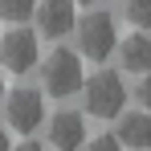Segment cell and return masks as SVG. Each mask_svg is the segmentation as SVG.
Segmentation results:
<instances>
[{"mask_svg":"<svg viewBox=\"0 0 151 151\" xmlns=\"http://www.w3.org/2000/svg\"><path fill=\"white\" fill-rule=\"evenodd\" d=\"M74 4H98V0H74Z\"/></svg>","mask_w":151,"mask_h":151,"instance_id":"obj_16","label":"cell"},{"mask_svg":"<svg viewBox=\"0 0 151 151\" xmlns=\"http://www.w3.org/2000/svg\"><path fill=\"white\" fill-rule=\"evenodd\" d=\"M127 21L135 29H151V0H127Z\"/></svg>","mask_w":151,"mask_h":151,"instance_id":"obj_11","label":"cell"},{"mask_svg":"<svg viewBox=\"0 0 151 151\" xmlns=\"http://www.w3.org/2000/svg\"><path fill=\"white\" fill-rule=\"evenodd\" d=\"M12 151H45V147H41L37 139H25V143H17V147H12Z\"/></svg>","mask_w":151,"mask_h":151,"instance_id":"obj_14","label":"cell"},{"mask_svg":"<svg viewBox=\"0 0 151 151\" xmlns=\"http://www.w3.org/2000/svg\"><path fill=\"white\" fill-rule=\"evenodd\" d=\"M0 102H4V78H0Z\"/></svg>","mask_w":151,"mask_h":151,"instance_id":"obj_17","label":"cell"},{"mask_svg":"<svg viewBox=\"0 0 151 151\" xmlns=\"http://www.w3.org/2000/svg\"><path fill=\"white\" fill-rule=\"evenodd\" d=\"M114 49H119L123 70H131V74H147V70H151V37H147V29L131 33V37H127V41H119Z\"/></svg>","mask_w":151,"mask_h":151,"instance_id":"obj_9","label":"cell"},{"mask_svg":"<svg viewBox=\"0 0 151 151\" xmlns=\"http://www.w3.org/2000/svg\"><path fill=\"white\" fill-rule=\"evenodd\" d=\"M74 37H78V53L86 61H98L102 65L114 53V45H119V25H114V17L106 8H94L90 4V12L74 21Z\"/></svg>","mask_w":151,"mask_h":151,"instance_id":"obj_1","label":"cell"},{"mask_svg":"<svg viewBox=\"0 0 151 151\" xmlns=\"http://www.w3.org/2000/svg\"><path fill=\"white\" fill-rule=\"evenodd\" d=\"M119 119V143L123 147H131V151H151V110H119L114 114Z\"/></svg>","mask_w":151,"mask_h":151,"instance_id":"obj_8","label":"cell"},{"mask_svg":"<svg viewBox=\"0 0 151 151\" xmlns=\"http://www.w3.org/2000/svg\"><path fill=\"white\" fill-rule=\"evenodd\" d=\"M0 151H12V139H8V127H0Z\"/></svg>","mask_w":151,"mask_h":151,"instance_id":"obj_15","label":"cell"},{"mask_svg":"<svg viewBox=\"0 0 151 151\" xmlns=\"http://www.w3.org/2000/svg\"><path fill=\"white\" fill-rule=\"evenodd\" d=\"M41 78H45V94L53 98H70L82 90V53L78 49H65V45H57V49L41 61Z\"/></svg>","mask_w":151,"mask_h":151,"instance_id":"obj_2","label":"cell"},{"mask_svg":"<svg viewBox=\"0 0 151 151\" xmlns=\"http://www.w3.org/2000/svg\"><path fill=\"white\" fill-rule=\"evenodd\" d=\"M82 102H86V114L94 119H114L127 102V86L114 70H102L94 78H82Z\"/></svg>","mask_w":151,"mask_h":151,"instance_id":"obj_3","label":"cell"},{"mask_svg":"<svg viewBox=\"0 0 151 151\" xmlns=\"http://www.w3.org/2000/svg\"><path fill=\"white\" fill-rule=\"evenodd\" d=\"M86 151H123V143H119V135L110 131V135H94L90 143H82Z\"/></svg>","mask_w":151,"mask_h":151,"instance_id":"obj_12","label":"cell"},{"mask_svg":"<svg viewBox=\"0 0 151 151\" xmlns=\"http://www.w3.org/2000/svg\"><path fill=\"white\" fill-rule=\"evenodd\" d=\"M37 37L29 33V29H12V33H0V65L8 70V74H29L33 65H37Z\"/></svg>","mask_w":151,"mask_h":151,"instance_id":"obj_5","label":"cell"},{"mask_svg":"<svg viewBox=\"0 0 151 151\" xmlns=\"http://www.w3.org/2000/svg\"><path fill=\"white\" fill-rule=\"evenodd\" d=\"M86 139L90 135H86V114L82 110H57L49 119V143L57 151H78Z\"/></svg>","mask_w":151,"mask_h":151,"instance_id":"obj_7","label":"cell"},{"mask_svg":"<svg viewBox=\"0 0 151 151\" xmlns=\"http://www.w3.org/2000/svg\"><path fill=\"white\" fill-rule=\"evenodd\" d=\"M139 102H143V106L151 110V70L143 74V82H139Z\"/></svg>","mask_w":151,"mask_h":151,"instance_id":"obj_13","label":"cell"},{"mask_svg":"<svg viewBox=\"0 0 151 151\" xmlns=\"http://www.w3.org/2000/svg\"><path fill=\"white\" fill-rule=\"evenodd\" d=\"M37 0H0V21H12V25H25L33 17Z\"/></svg>","mask_w":151,"mask_h":151,"instance_id":"obj_10","label":"cell"},{"mask_svg":"<svg viewBox=\"0 0 151 151\" xmlns=\"http://www.w3.org/2000/svg\"><path fill=\"white\" fill-rule=\"evenodd\" d=\"M33 17H37V33H41V37L61 41V37H70V33H74L78 4H74V0H37Z\"/></svg>","mask_w":151,"mask_h":151,"instance_id":"obj_6","label":"cell"},{"mask_svg":"<svg viewBox=\"0 0 151 151\" xmlns=\"http://www.w3.org/2000/svg\"><path fill=\"white\" fill-rule=\"evenodd\" d=\"M4 119H8V131L17 135H33L37 127L45 123V94L33 90V86H17V90H4Z\"/></svg>","mask_w":151,"mask_h":151,"instance_id":"obj_4","label":"cell"}]
</instances>
